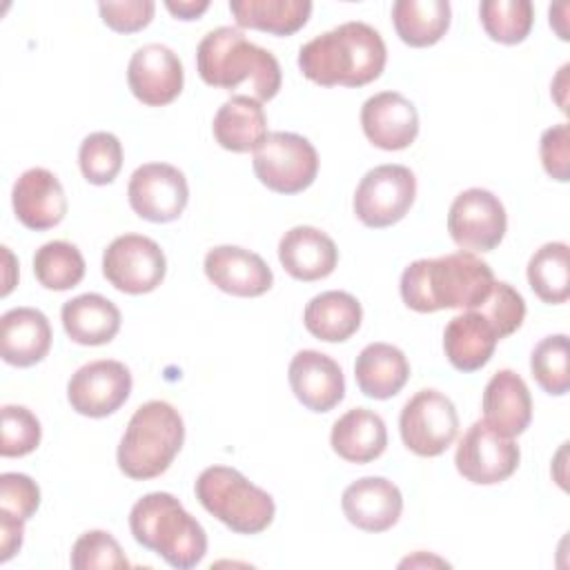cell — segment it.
I'll return each instance as SVG.
<instances>
[{
    "mask_svg": "<svg viewBox=\"0 0 570 570\" xmlns=\"http://www.w3.org/2000/svg\"><path fill=\"white\" fill-rule=\"evenodd\" d=\"M494 285L485 261L472 252H454L439 258H419L401 274L403 303L421 314L439 309H474Z\"/></svg>",
    "mask_w": 570,
    "mask_h": 570,
    "instance_id": "obj_1",
    "label": "cell"
},
{
    "mask_svg": "<svg viewBox=\"0 0 570 570\" xmlns=\"http://www.w3.org/2000/svg\"><path fill=\"white\" fill-rule=\"evenodd\" d=\"M387 60L381 33L365 22H343L298 51L301 73L321 87H363L376 80Z\"/></svg>",
    "mask_w": 570,
    "mask_h": 570,
    "instance_id": "obj_2",
    "label": "cell"
},
{
    "mask_svg": "<svg viewBox=\"0 0 570 570\" xmlns=\"http://www.w3.org/2000/svg\"><path fill=\"white\" fill-rule=\"evenodd\" d=\"M196 69L205 85L236 89L249 80L256 100H272L281 89V65L263 47L249 42L236 27L209 31L196 49Z\"/></svg>",
    "mask_w": 570,
    "mask_h": 570,
    "instance_id": "obj_3",
    "label": "cell"
},
{
    "mask_svg": "<svg viewBox=\"0 0 570 570\" xmlns=\"http://www.w3.org/2000/svg\"><path fill=\"white\" fill-rule=\"evenodd\" d=\"M129 528L136 543L178 570L198 566L207 552L203 525L169 492H149L138 499L129 512Z\"/></svg>",
    "mask_w": 570,
    "mask_h": 570,
    "instance_id": "obj_4",
    "label": "cell"
},
{
    "mask_svg": "<svg viewBox=\"0 0 570 570\" xmlns=\"http://www.w3.org/2000/svg\"><path fill=\"white\" fill-rule=\"evenodd\" d=\"M185 441V423L167 401H147L131 414L118 445V468L125 476L147 481L160 476Z\"/></svg>",
    "mask_w": 570,
    "mask_h": 570,
    "instance_id": "obj_5",
    "label": "cell"
},
{
    "mask_svg": "<svg viewBox=\"0 0 570 570\" xmlns=\"http://www.w3.org/2000/svg\"><path fill=\"white\" fill-rule=\"evenodd\" d=\"M194 492L212 517L238 534L267 530L276 514L272 494L227 465L205 468L196 479Z\"/></svg>",
    "mask_w": 570,
    "mask_h": 570,
    "instance_id": "obj_6",
    "label": "cell"
},
{
    "mask_svg": "<svg viewBox=\"0 0 570 570\" xmlns=\"http://www.w3.org/2000/svg\"><path fill=\"white\" fill-rule=\"evenodd\" d=\"M256 178L276 194H298L307 189L318 174V154L314 145L292 131H272L254 151Z\"/></svg>",
    "mask_w": 570,
    "mask_h": 570,
    "instance_id": "obj_7",
    "label": "cell"
},
{
    "mask_svg": "<svg viewBox=\"0 0 570 570\" xmlns=\"http://www.w3.org/2000/svg\"><path fill=\"white\" fill-rule=\"evenodd\" d=\"M399 430L405 448L419 456H439L456 439L459 414L439 390H419L401 410Z\"/></svg>",
    "mask_w": 570,
    "mask_h": 570,
    "instance_id": "obj_8",
    "label": "cell"
},
{
    "mask_svg": "<svg viewBox=\"0 0 570 570\" xmlns=\"http://www.w3.org/2000/svg\"><path fill=\"white\" fill-rule=\"evenodd\" d=\"M416 178L405 165H379L370 169L354 191V214L372 229L399 223L412 207Z\"/></svg>",
    "mask_w": 570,
    "mask_h": 570,
    "instance_id": "obj_9",
    "label": "cell"
},
{
    "mask_svg": "<svg viewBox=\"0 0 570 570\" xmlns=\"http://www.w3.org/2000/svg\"><path fill=\"white\" fill-rule=\"evenodd\" d=\"M167 272L165 252L156 240L142 234L114 238L102 254L105 278L125 294L154 292Z\"/></svg>",
    "mask_w": 570,
    "mask_h": 570,
    "instance_id": "obj_10",
    "label": "cell"
},
{
    "mask_svg": "<svg viewBox=\"0 0 570 570\" xmlns=\"http://www.w3.org/2000/svg\"><path fill=\"white\" fill-rule=\"evenodd\" d=\"M508 229L503 203L488 189L461 191L448 212V232L463 252H492Z\"/></svg>",
    "mask_w": 570,
    "mask_h": 570,
    "instance_id": "obj_11",
    "label": "cell"
},
{
    "mask_svg": "<svg viewBox=\"0 0 570 570\" xmlns=\"http://www.w3.org/2000/svg\"><path fill=\"white\" fill-rule=\"evenodd\" d=\"M519 459V445L510 436L499 434L485 421H476L459 441L454 465L470 483L494 485L514 474Z\"/></svg>",
    "mask_w": 570,
    "mask_h": 570,
    "instance_id": "obj_12",
    "label": "cell"
},
{
    "mask_svg": "<svg viewBox=\"0 0 570 570\" xmlns=\"http://www.w3.org/2000/svg\"><path fill=\"white\" fill-rule=\"evenodd\" d=\"M131 394V372L125 363L100 358L82 365L67 383L71 410L89 419H102L125 405Z\"/></svg>",
    "mask_w": 570,
    "mask_h": 570,
    "instance_id": "obj_13",
    "label": "cell"
},
{
    "mask_svg": "<svg viewBox=\"0 0 570 570\" xmlns=\"http://www.w3.org/2000/svg\"><path fill=\"white\" fill-rule=\"evenodd\" d=\"M131 209L149 223L176 220L189 200L185 174L167 163L140 165L127 185Z\"/></svg>",
    "mask_w": 570,
    "mask_h": 570,
    "instance_id": "obj_14",
    "label": "cell"
},
{
    "mask_svg": "<svg viewBox=\"0 0 570 570\" xmlns=\"http://www.w3.org/2000/svg\"><path fill=\"white\" fill-rule=\"evenodd\" d=\"M183 62L160 42H149L134 51L127 67L131 94L147 107H165L183 91Z\"/></svg>",
    "mask_w": 570,
    "mask_h": 570,
    "instance_id": "obj_15",
    "label": "cell"
},
{
    "mask_svg": "<svg viewBox=\"0 0 570 570\" xmlns=\"http://www.w3.org/2000/svg\"><path fill=\"white\" fill-rule=\"evenodd\" d=\"M361 127L365 138L385 151L410 147L419 136L416 107L399 91L370 96L361 107Z\"/></svg>",
    "mask_w": 570,
    "mask_h": 570,
    "instance_id": "obj_16",
    "label": "cell"
},
{
    "mask_svg": "<svg viewBox=\"0 0 570 570\" xmlns=\"http://www.w3.org/2000/svg\"><path fill=\"white\" fill-rule=\"evenodd\" d=\"M289 387L294 396L312 412H330L345 396L341 365L316 350H301L289 361Z\"/></svg>",
    "mask_w": 570,
    "mask_h": 570,
    "instance_id": "obj_17",
    "label": "cell"
},
{
    "mask_svg": "<svg viewBox=\"0 0 570 570\" xmlns=\"http://www.w3.org/2000/svg\"><path fill=\"white\" fill-rule=\"evenodd\" d=\"M203 267L207 278L220 292L232 296H263L274 283L269 265L258 254L236 245H218L209 249Z\"/></svg>",
    "mask_w": 570,
    "mask_h": 570,
    "instance_id": "obj_18",
    "label": "cell"
},
{
    "mask_svg": "<svg viewBox=\"0 0 570 570\" xmlns=\"http://www.w3.org/2000/svg\"><path fill=\"white\" fill-rule=\"evenodd\" d=\"M16 218L33 232L56 227L67 214V196L56 178L45 167H31L22 171L11 191Z\"/></svg>",
    "mask_w": 570,
    "mask_h": 570,
    "instance_id": "obj_19",
    "label": "cell"
},
{
    "mask_svg": "<svg viewBox=\"0 0 570 570\" xmlns=\"http://www.w3.org/2000/svg\"><path fill=\"white\" fill-rule=\"evenodd\" d=\"M341 508L358 530L385 532L403 512V494L390 479L363 476L343 490Z\"/></svg>",
    "mask_w": 570,
    "mask_h": 570,
    "instance_id": "obj_20",
    "label": "cell"
},
{
    "mask_svg": "<svg viewBox=\"0 0 570 570\" xmlns=\"http://www.w3.org/2000/svg\"><path fill=\"white\" fill-rule=\"evenodd\" d=\"M278 261L296 281L327 278L336 263L338 249L334 240L312 225H296L287 229L278 243Z\"/></svg>",
    "mask_w": 570,
    "mask_h": 570,
    "instance_id": "obj_21",
    "label": "cell"
},
{
    "mask_svg": "<svg viewBox=\"0 0 570 570\" xmlns=\"http://www.w3.org/2000/svg\"><path fill=\"white\" fill-rule=\"evenodd\" d=\"M483 421L503 436H519L532 421V396L525 381L512 370L492 374L483 390Z\"/></svg>",
    "mask_w": 570,
    "mask_h": 570,
    "instance_id": "obj_22",
    "label": "cell"
},
{
    "mask_svg": "<svg viewBox=\"0 0 570 570\" xmlns=\"http://www.w3.org/2000/svg\"><path fill=\"white\" fill-rule=\"evenodd\" d=\"M51 347V325L36 307H13L0 318V354L13 367L40 363Z\"/></svg>",
    "mask_w": 570,
    "mask_h": 570,
    "instance_id": "obj_23",
    "label": "cell"
},
{
    "mask_svg": "<svg viewBox=\"0 0 570 570\" xmlns=\"http://www.w3.org/2000/svg\"><path fill=\"white\" fill-rule=\"evenodd\" d=\"M497 343V330L476 309H465L463 314L454 316L443 332L445 356L459 372L481 370L492 358Z\"/></svg>",
    "mask_w": 570,
    "mask_h": 570,
    "instance_id": "obj_24",
    "label": "cell"
},
{
    "mask_svg": "<svg viewBox=\"0 0 570 570\" xmlns=\"http://www.w3.org/2000/svg\"><path fill=\"white\" fill-rule=\"evenodd\" d=\"M212 131L216 142L227 151H256L267 138V116L263 102L249 96H232L218 107Z\"/></svg>",
    "mask_w": 570,
    "mask_h": 570,
    "instance_id": "obj_25",
    "label": "cell"
},
{
    "mask_svg": "<svg viewBox=\"0 0 570 570\" xmlns=\"http://www.w3.org/2000/svg\"><path fill=\"white\" fill-rule=\"evenodd\" d=\"M354 379L365 396L385 401L399 394L407 383L410 363L396 345L370 343L356 356Z\"/></svg>",
    "mask_w": 570,
    "mask_h": 570,
    "instance_id": "obj_26",
    "label": "cell"
},
{
    "mask_svg": "<svg viewBox=\"0 0 570 570\" xmlns=\"http://www.w3.org/2000/svg\"><path fill=\"white\" fill-rule=\"evenodd\" d=\"M330 443L341 459L350 463H370L385 452L387 430L376 412L354 407L332 425Z\"/></svg>",
    "mask_w": 570,
    "mask_h": 570,
    "instance_id": "obj_27",
    "label": "cell"
},
{
    "mask_svg": "<svg viewBox=\"0 0 570 570\" xmlns=\"http://www.w3.org/2000/svg\"><path fill=\"white\" fill-rule=\"evenodd\" d=\"M67 336L78 345H105L120 330V309L102 294H80L60 312Z\"/></svg>",
    "mask_w": 570,
    "mask_h": 570,
    "instance_id": "obj_28",
    "label": "cell"
},
{
    "mask_svg": "<svg viewBox=\"0 0 570 570\" xmlns=\"http://www.w3.org/2000/svg\"><path fill=\"white\" fill-rule=\"evenodd\" d=\"M363 309L356 296L330 289L316 294L303 312L305 330L325 343H343L361 327Z\"/></svg>",
    "mask_w": 570,
    "mask_h": 570,
    "instance_id": "obj_29",
    "label": "cell"
},
{
    "mask_svg": "<svg viewBox=\"0 0 570 570\" xmlns=\"http://www.w3.org/2000/svg\"><path fill=\"white\" fill-rule=\"evenodd\" d=\"M229 11L238 27L272 36H292L305 27L312 2L307 0H232Z\"/></svg>",
    "mask_w": 570,
    "mask_h": 570,
    "instance_id": "obj_30",
    "label": "cell"
},
{
    "mask_svg": "<svg viewBox=\"0 0 570 570\" xmlns=\"http://www.w3.org/2000/svg\"><path fill=\"white\" fill-rule=\"evenodd\" d=\"M448 0H396L392 4V22L396 36L410 47L436 45L450 27Z\"/></svg>",
    "mask_w": 570,
    "mask_h": 570,
    "instance_id": "obj_31",
    "label": "cell"
},
{
    "mask_svg": "<svg viewBox=\"0 0 570 570\" xmlns=\"http://www.w3.org/2000/svg\"><path fill=\"white\" fill-rule=\"evenodd\" d=\"M528 283L548 305L570 296V249L566 243H546L528 261Z\"/></svg>",
    "mask_w": 570,
    "mask_h": 570,
    "instance_id": "obj_32",
    "label": "cell"
},
{
    "mask_svg": "<svg viewBox=\"0 0 570 570\" xmlns=\"http://www.w3.org/2000/svg\"><path fill=\"white\" fill-rule=\"evenodd\" d=\"M33 274L42 287L65 292L82 281L85 258L76 245L49 240L33 254Z\"/></svg>",
    "mask_w": 570,
    "mask_h": 570,
    "instance_id": "obj_33",
    "label": "cell"
},
{
    "mask_svg": "<svg viewBox=\"0 0 570 570\" xmlns=\"http://www.w3.org/2000/svg\"><path fill=\"white\" fill-rule=\"evenodd\" d=\"M479 16L485 33L501 45L523 42L534 22V9L528 0H485Z\"/></svg>",
    "mask_w": 570,
    "mask_h": 570,
    "instance_id": "obj_34",
    "label": "cell"
},
{
    "mask_svg": "<svg viewBox=\"0 0 570 570\" xmlns=\"http://www.w3.org/2000/svg\"><path fill=\"white\" fill-rule=\"evenodd\" d=\"M530 370L543 392L552 396H563L570 387L568 336L552 334L541 338L530 354Z\"/></svg>",
    "mask_w": 570,
    "mask_h": 570,
    "instance_id": "obj_35",
    "label": "cell"
},
{
    "mask_svg": "<svg viewBox=\"0 0 570 570\" xmlns=\"http://www.w3.org/2000/svg\"><path fill=\"white\" fill-rule=\"evenodd\" d=\"M78 165L87 183L109 185L122 167V145L109 131L89 134L78 149Z\"/></svg>",
    "mask_w": 570,
    "mask_h": 570,
    "instance_id": "obj_36",
    "label": "cell"
},
{
    "mask_svg": "<svg viewBox=\"0 0 570 570\" xmlns=\"http://www.w3.org/2000/svg\"><path fill=\"white\" fill-rule=\"evenodd\" d=\"M71 568L73 570H125L129 561L120 543L105 530L82 532L71 548Z\"/></svg>",
    "mask_w": 570,
    "mask_h": 570,
    "instance_id": "obj_37",
    "label": "cell"
},
{
    "mask_svg": "<svg viewBox=\"0 0 570 570\" xmlns=\"http://www.w3.org/2000/svg\"><path fill=\"white\" fill-rule=\"evenodd\" d=\"M474 309L481 312L490 321V325L499 334V341L514 334L521 327L523 318H525L523 296L512 285H508L503 281H499V283L494 281L485 301Z\"/></svg>",
    "mask_w": 570,
    "mask_h": 570,
    "instance_id": "obj_38",
    "label": "cell"
},
{
    "mask_svg": "<svg viewBox=\"0 0 570 570\" xmlns=\"http://www.w3.org/2000/svg\"><path fill=\"white\" fill-rule=\"evenodd\" d=\"M42 430L36 414L22 405L2 407V456H24L33 452L40 443Z\"/></svg>",
    "mask_w": 570,
    "mask_h": 570,
    "instance_id": "obj_39",
    "label": "cell"
},
{
    "mask_svg": "<svg viewBox=\"0 0 570 570\" xmlns=\"http://www.w3.org/2000/svg\"><path fill=\"white\" fill-rule=\"evenodd\" d=\"M40 505V488L36 481L20 472H4L0 476V512L27 521Z\"/></svg>",
    "mask_w": 570,
    "mask_h": 570,
    "instance_id": "obj_40",
    "label": "cell"
},
{
    "mask_svg": "<svg viewBox=\"0 0 570 570\" xmlns=\"http://www.w3.org/2000/svg\"><path fill=\"white\" fill-rule=\"evenodd\" d=\"M541 165L546 174L559 183L570 180V127L568 122L552 125L543 131L541 145Z\"/></svg>",
    "mask_w": 570,
    "mask_h": 570,
    "instance_id": "obj_41",
    "label": "cell"
},
{
    "mask_svg": "<svg viewBox=\"0 0 570 570\" xmlns=\"http://www.w3.org/2000/svg\"><path fill=\"white\" fill-rule=\"evenodd\" d=\"M102 22L118 33H134L145 29L156 11L151 0H125V2H100Z\"/></svg>",
    "mask_w": 570,
    "mask_h": 570,
    "instance_id": "obj_42",
    "label": "cell"
},
{
    "mask_svg": "<svg viewBox=\"0 0 570 570\" xmlns=\"http://www.w3.org/2000/svg\"><path fill=\"white\" fill-rule=\"evenodd\" d=\"M24 521L0 512V561H9L22 546Z\"/></svg>",
    "mask_w": 570,
    "mask_h": 570,
    "instance_id": "obj_43",
    "label": "cell"
},
{
    "mask_svg": "<svg viewBox=\"0 0 570 570\" xmlns=\"http://www.w3.org/2000/svg\"><path fill=\"white\" fill-rule=\"evenodd\" d=\"M165 7L178 20H196L209 9V2L207 0H198V2L196 0H178V2L167 0Z\"/></svg>",
    "mask_w": 570,
    "mask_h": 570,
    "instance_id": "obj_44",
    "label": "cell"
},
{
    "mask_svg": "<svg viewBox=\"0 0 570 570\" xmlns=\"http://www.w3.org/2000/svg\"><path fill=\"white\" fill-rule=\"evenodd\" d=\"M568 71H570V65H563V67L559 69V76H557L554 82H552V96H554L557 105L561 107V111H566V114H568V107H566L563 94H566V87H568Z\"/></svg>",
    "mask_w": 570,
    "mask_h": 570,
    "instance_id": "obj_45",
    "label": "cell"
}]
</instances>
